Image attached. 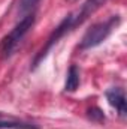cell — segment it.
I'll return each mask as SVG.
<instances>
[{
    "label": "cell",
    "mask_w": 127,
    "mask_h": 129,
    "mask_svg": "<svg viewBox=\"0 0 127 129\" xmlns=\"http://www.w3.org/2000/svg\"><path fill=\"white\" fill-rule=\"evenodd\" d=\"M0 126H8V128L15 129H39L34 125H27V123H14V122H0Z\"/></svg>",
    "instance_id": "cell-6"
},
{
    "label": "cell",
    "mask_w": 127,
    "mask_h": 129,
    "mask_svg": "<svg viewBox=\"0 0 127 129\" xmlns=\"http://www.w3.org/2000/svg\"><path fill=\"white\" fill-rule=\"evenodd\" d=\"M118 24H120V17L118 15H112L105 21L93 24L85 32V35L82 36V41H81V45H79L81 50H90V48H94L97 45H100Z\"/></svg>",
    "instance_id": "cell-1"
},
{
    "label": "cell",
    "mask_w": 127,
    "mask_h": 129,
    "mask_svg": "<svg viewBox=\"0 0 127 129\" xmlns=\"http://www.w3.org/2000/svg\"><path fill=\"white\" fill-rule=\"evenodd\" d=\"M34 24V15L33 14H27L11 32L5 36V39L0 44V53L3 57H9L12 56V53L15 51V48L18 47V44L23 41V38L27 35Z\"/></svg>",
    "instance_id": "cell-2"
},
{
    "label": "cell",
    "mask_w": 127,
    "mask_h": 129,
    "mask_svg": "<svg viewBox=\"0 0 127 129\" xmlns=\"http://www.w3.org/2000/svg\"><path fill=\"white\" fill-rule=\"evenodd\" d=\"M79 86V69L72 64L67 71V78H66V84H64V90L66 92H75Z\"/></svg>",
    "instance_id": "cell-4"
},
{
    "label": "cell",
    "mask_w": 127,
    "mask_h": 129,
    "mask_svg": "<svg viewBox=\"0 0 127 129\" xmlns=\"http://www.w3.org/2000/svg\"><path fill=\"white\" fill-rule=\"evenodd\" d=\"M39 0H20V12L21 14H27L29 11H32L33 8L37 5Z\"/></svg>",
    "instance_id": "cell-5"
},
{
    "label": "cell",
    "mask_w": 127,
    "mask_h": 129,
    "mask_svg": "<svg viewBox=\"0 0 127 129\" xmlns=\"http://www.w3.org/2000/svg\"><path fill=\"white\" fill-rule=\"evenodd\" d=\"M106 99L111 107H114L121 117H126L127 108H126V93L120 87H112L106 92Z\"/></svg>",
    "instance_id": "cell-3"
}]
</instances>
